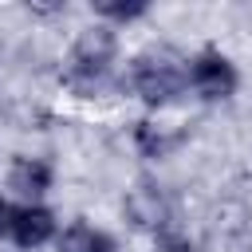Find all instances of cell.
<instances>
[{
  "instance_id": "obj_6",
  "label": "cell",
  "mask_w": 252,
  "mask_h": 252,
  "mask_svg": "<svg viewBox=\"0 0 252 252\" xmlns=\"http://www.w3.org/2000/svg\"><path fill=\"white\" fill-rule=\"evenodd\" d=\"M169 213H173V205H169L165 189H161L158 181H150V177H138L134 189H130L126 201H122V217H126L130 228H138V232H154Z\"/></svg>"
},
{
  "instance_id": "obj_10",
  "label": "cell",
  "mask_w": 252,
  "mask_h": 252,
  "mask_svg": "<svg viewBox=\"0 0 252 252\" xmlns=\"http://www.w3.org/2000/svg\"><path fill=\"white\" fill-rule=\"evenodd\" d=\"M91 12H94L98 24H110V28L118 32L122 24L146 20V16H150V4H146V0H98V4H91Z\"/></svg>"
},
{
  "instance_id": "obj_9",
  "label": "cell",
  "mask_w": 252,
  "mask_h": 252,
  "mask_svg": "<svg viewBox=\"0 0 252 252\" xmlns=\"http://www.w3.org/2000/svg\"><path fill=\"white\" fill-rule=\"evenodd\" d=\"M150 240H154V252H205L201 236L189 228V220H185L177 209L150 232Z\"/></svg>"
},
{
  "instance_id": "obj_7",
  "label": "cell",
  "mask_w": 252,
  "mask_h": 252,
  "mask_svg": "<svg viewBox=\"0 0 252 252\" xmlns=\"http://www.w3.org/2000/svg\"><path fill=\"white\" fill-rule=\"evenodd\" d=\"M185 130L181 126H173V122H161V118H138L134 126H130V142H134V150H138V158H146V161H165V158H173L181 146H185Z\"/></svg>"
},
{
  "instance_id": "obj_3",
  "label": "cell",
  "mask_w": 252,
  "mask_h": 252,
  "mask_svg": "<svg viewBox=\"0 0 252 252\" xmlns=\"http://www.w3.org/2000/svg\"><path fill=\"white\" fill-rule=\"evenodd\" d=\"M185 83L201 102H224L236 94L240 71L220 47H201L197 55L185 59Z\"/></svg>"
},
{
  "instance_id": "obj_5",
  "label": "cell",
  "mask_w": 252,
  "mask_h": 252,
  "mask_svg": "<svg viewBox=\"0 0 252 252\" xmlns=\"http://www.w3.org/2000/svg\"><path fill=\"white\" fill-rule=\"evenodd\" d=\"M55 236H59V217L47 205H16L12 201L8 244H16L20 252H35L43 244H55Z\"/></svg>"
},
{
  "instance_id": "obj_1",
  "label": "cell",
  "mask_w": 252,
  "mask_h": 252,
  "mask_svg": "<svg viewBox=\"0 0 252 252\" xmlns=\"http://www.w3.org/2000/svg\"><path fill=\"white\" fill-rule=\"evenodd\" d=\"M114 59H118V32L110 24L94 20L75 35V43L67 51V63L59 71V83L75 98H102V94L118 91Z\"/></svg>"
},
{
  "instance_id": "obj_8",
  "label": "cell",
  "mask_w": 252,
  "mask_h": 252,
  "mask_svg": "<svg viewBox=\"0 0 252 252\" xmlns=\"http://www.w3.org/2000/svg\"><path fill=\"white\" fill-rule=\"evenodd\" d=\"M55 252H118V240H114L106 228L75 217V220H67V224L59 228Z\"/></svg>"
},
{
  "instance_id": "obj_2",
  "label": "cell",
  "mask_w": 252,
  "mask_h": 252,
  "mask_svg": "<svg viewBox=\"0 0 252 252\" xmlns=\"http://www.w3.org/2000/svg\"><path fill=\"white\" fill-rule=\"evenodd\" d=\"M118 91L134 94L146 110H161V106L177 102L181 94H189L185 59L173 47H150V51H142V55L130 59L126 75L118 79Z\"/></svg>"
},
{
  "instance_id": "obj_4",
  "label": "cell",
  "mask_w": 252,
  "mask_h": 252,
  "mask_svg": "<svg viewBox=\"0 0 252 252\" xmlns=\"http://www.w3.org/2000/svg\"><path fill=\"white\" fill-rule=\"evenodd\" d=\"M55 185V165L47 158L16 154L4 169V189L16 197V205H43V197Z\"/></svg>"
},
{
  "instance_id": "obj_11",
  "label": "cell",
  "mask_w": 252,
  "mask_h": 252,
  "mask_svg": "<svg viewBox=\"0 0 252 252\" xmlns=\"http://www.w3.org/2000/svg\"><path fill=\"white\" fill-rule=\"evenodd\" d=\"M8 228H12V201L0 197V240H8Z\"/></svg>"
}]
</instances>
